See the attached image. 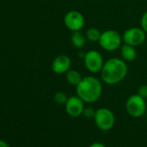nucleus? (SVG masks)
I'll list each match as a JSON object with an SVG mask.
<instances>
[{
  "mask_svg": "<svg viewBox=\"0 0 147 147\" xmlns=\"http://www.w3.org/2000/svg\"><path fill=\"white\" fill-rule=\"evenodd\" d=\"M102 94V83L95 76H88L82 78L76 86V95L85 103L96 102Z\"/></svg>",
  "mask_w": 147,
  "mask_h": 147,
  "instance_id": "nucleus-2",
  "label": "nucleus"
},
{
  "mask_svg": "<svg viewBox=\"0 0 147 147\" xmlns=\"http://www.w3.org/2000/svg\"><path fill=\"white\" fill-rule=\"evenodd\" d=\"M71 59L67 55H60L56 56L51 64V68L55 74L62 75L66 74L71 68Z\"/></svg>",
  "mask_w": 147,
  "mask_h": 147,
  "instance_id": "nucleus-10",
  "label": "nucleus"
},
{
  "mask_svg": "<svg viewBox=\"0 0 147 147\" xmlns=\"http://www.w3.org/2000/svg\"><path fill=\"white\" fill-rule=\"evenodd\" d=\"M140 25H141V28L147 33V11L143 14L141 18Z\"/></svg>",
  "mask_w": 147,
  "mask_h": 147,
  "instance_id": "nucleus-18",
  "label": "nucleus"
},
{
  "mask_svg": "<svg viewBox=\"0 0 147 147\" xmlns=\"http://www.w3.org/2000/svg\"><path fill=\"white\" fill-rule=\"evenodd\" d=\"M94 120L96 126L100 130L107 131L113 127L115 123V116L110 109L101 107L96 110Z\"/></svg>",
  "mask_w": 147,
  "mask_h": 147,
  "instance_id": "nucleus-4",
  "label": "nucleus"
},
{
  "mask_svg": "<svg viewBox=\"0 0 147 147\" xmlns=\"http://www.w3.org/2000/svg\"><path fill=\"white\" fill-rule=\"evenodd\" d=\"M120 55L121 58L126 62V61H133L138 55L136 47L124 43L120 47Z\"/></svg>",
  "mask_w": 147,
  "mask_h": 147,
  "instance_id": "nucleus-11",
  "label": "nucleus"
},
{
  "mask_svg": "<svg viewBox=\"0 0 147 147\" xmlns=\"http://www.w3.org/2000/svg\"><path fill=\"white\" fill-rule=\"evenodd\" d=\"M0 147H10V145L5 140L0 139Z\"/></svg>",
  "mask_w": 147,
  "mask_h": 147,
  "instance_id": "nucleus-20",
  "label": "nucleus"
},
{
  "mask_svg": "<svg viewBox=\"0 0 147 147\" xmlns=\"http://www.w3.org/2000/svg\"><path fill=\"white\" fill-rule=\"evenodd\" d=\"M87 37L86 35L82 32V30L79 31H74L71 36V42L72 45L76 49H82L83 48L87 43Z\"/></svg>",
  "mask_w": 147,
  "mask_h": 147,
  "instance_id": "nucleus-12",
  "label": "nucleus"
},
{
  "mask_svg": "<svg viewBox=\"0 0 147 147\" xmlns=\"http://www.w3.org/2000/svg\"><path fill=\"white\" fill-rule=\"evenodd\" d=\"M85 35H86V37H87L88 41L92 42H98L99 40H100L101 32L97 28L91 27L86 31Z\"/></svg>",
  "mask_w": 147,
  "mask_h": 147,
  "instance_id": "nucleus-14",
  "label": "nucleus"
},
{
  "mask_svg": "<svg viewBox=\"0 0 147 147\" xmlns=\"http://www.w3.org/2000/svg\"><path fill=\"white\" fill-rule=\"evenodd\" d=\"M122 42V36L114 30H107L101 32L98 42L100 48L108 52H113L119 49L121 47Z\"/></svg>",
  "mask_w": 147,
  "mask_h": 147,
  "instance_id": "nucleus-3",
  "label": "nucleus"
},
{
  "mask_svg": "<svg viewBox=\"0 0 147 147\" xmlns=\"http://www.w3.org/2000/svg\"><path fill=\"white\" fill-rule=\"evenodd\" d=\"M137 94L144 99H147V85H142L138 88Z\"/></svg>",
  "mask_w": 147,
  "mask_h": 147,
  "instance_id": "nucleus-17",
  "label": "nucleus"
},
{
  "mask_svg": "<svg viewBox=\"0 0 147 147\" xmlns=\"http://www.w3.org/2000/svg\"><path fill=\"white\" fill-rule=\"evenodd\" d=\"M146 34L141 27H131L123 33V42L134 47L140 46L145 42Z\"/></svg>",
  "mask_w": 147,
  "mask_h": 147,
  "instance_id": "nucleus-6",
  "label": "nucleus"
},
{
  "mask_svg": "<svg viewBox=\"0 0 147 147\" xmlns=\"http://www.w3.org/2000/svg\"><path fill=\"white\" fill-rule=\"evenodd\" d=\"M82 76L81 75V73L78 72L76 69H69L67 73H66V80L67 82V83H69L72 86H77L81 81L82 80Z\"/></svg>",
  "mask_w": 147,
  "mask_h": 147,
  "instance_id": "nucleus-13",
  "label": "nucleus"
},
{
  "mask_svg": "<svg viewBox=\"0 0 147 147\" xmlns=\"http://www.w3.org/2000/svg\"><path fill=\"white\" fill-rule=\"evenodd\" d=\"M125 109L127 113L132 118H139L143 116L146 111L145 99L138 94L131 95L125 102Z\"/></svg>",
  "mask_w": 147,
  "mask_h": 147,
  "instance_id": "nucleus-5",
  "label": "nucleus"
},
{
  "mask_svg": "<svg viewBox=\"0 0 147 147\" xmlns=\"http://www.w3.org/2000/svg\"><path fill=\"white\" fill-rule=\"evenodd\" d=\"M85 102L77 95H73L68 97L65 106L66 113L72 118H77L82 115L85 108Z\"/></svg>",
  "mask_w": 147,
  "mask_h": 147,
  "instance_id": "nucleus-9",
  "label": "nucleus"
},
{
  "mask_svg": "<svg viewBox=\"0 0 147 147\" xmlns=\"http://www.w3.org/2000/svg\"><path fill=\"white\" fill-rule=\"evenodd\" d=\"M127 72V64L122 58L112 57L104 62L100 77L105 84L116 85L126 77Z\"/></svg>",
  "mask_w": 147,
  "mask_h": 147,
  "instance_id": "nucleus-1",
  "label": "nucleus"
},
{
  "mask_svg": "<svg viewBox=\"0 0 147 147\" xmlns=\"http://www.w3.org/2000/svg\"><path fill=\"white\" fill-rule=\"evenodd\" d=\"M63 23L66 28L72 32L79 31L84 27L85 18L80 11L74 10L69 11L65 14L63 18Z\"/></svg>",
  "mask_w": 147,
  "mask_h": 147,
  "instance_id": "nucleus-8",
  "label": "nucleus"
},
{
  "mask_svg": "<svg viewBox=\"0 0 147 147\" xmlns=\"http://www.w3.org/2000/svg\"><path fill=\"white\" fill-rule=\"evenodd\" d=\"M88 147H106V145L100 142H95V143H93L92 144H90Z\"/></svg>",
  "mask_w": 147,
  "mask_h": 147,
  "instance_id": "nucleus-19",
  "label": "nucleus"
},
{
  "mask_svg": "<svg viewBox=\"0 0 147 147\" xmlns=\"http://www.w3.org/2000/svg\"><path fill=\"white\" fill-rule=\"evenodd\" d=\"M95 112H96V110H94L93 107H85V108L83 110V113H82V115L87 119H94V115H95Z\"/></svg>",
  "mask_w": 147,
  "mask_h": 147,
  "instance_id": "nucleus-16",
  "label": "nucleus"
},
{
  "mask_svg": "<svg viewBox=\"0 0 147 147\" xmlns=\"http://www.w3.org/2000/svg\"><path fill=\"white\" fill-rule=\"evenodd\" d=\"M68 97L63 92H57L54 95V101L58 105H65Z\"/></svg>",
  "mask_w": 147,
  "mask_h": 147,
  "instance_id": "nucleus-15",
  "label": "nucleus"
},
{
  "mask_svg": "<svg viewBox=\"0 0 147 147\" xmlns=\"http://www.w3.org/2000/svg\"><path fill=\"white\" fill-rule=\"evenodd\" d=\"M83 59L85 67L90 73H100L105 61L102 55L99 51L89 50L84 55Z\"/></svg>",
  "mask_w": 147,
  "mask_h": 147,
  "instance_id": "nucleus-7",
  "label": "nucleus"
}]
</instances>
